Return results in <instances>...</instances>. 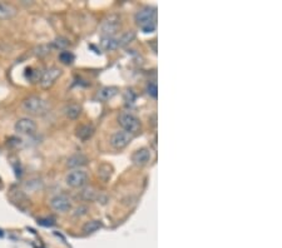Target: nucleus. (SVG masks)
<instances>
[{"label":"nucleus","instance_id":"3","mask_svg":"<svg viewBox=\"0 0 282 248\" xmlns=\"http://www.w3.org/2000/svg\"><path fill=\"white\" fill-rule=\"evenodd\" d=\"M87 179L88 176L84 170L76 169L68 173L67 177H65V183L69 187H73V188H79V187H83L87 183Z\"/></svg>","mask_w":282,"mask_h":248},{"label":"nucleus","instance_id":"10","mask_svg":"<svg viewBox=\"0 0 282 248\" xmlns=\"http://www.w3.org/2000/svg\"><path fill=\"white\" fill-rule=\"evenodd\" d=\"M151 151L147 150V148H142V150H138L134 152L133 156H132V161H133L134 164L138 165H145L147 164L149 161H151Z\"/></svg>","mask_w":282,"mask_h":248},{"label":"nucleus","instance_id":"19","mask_svg":"<svg viewBox=\"0 0 282 248\" xmlns=\"http://www.w3.org/2000/svg\"><path fill=\"white\" fill-rule=\"evenodd\" d=\"M59 59L64 64H72L74 62V54L70 53V52L64 51L59 54Z\"/></svg>","mask_w":282,"mask_h":248},{"label":"nucleus","instance_id":"23","mask_svg":"<svg viewBox=\"0 0 282 248\" xmlns=\"http://www.w3.org/2000/svg\"><path fill=\"white\" fill-rule=\"evenodd\" d=\"M147 90H148L149 95L153 96V98H157V84L156 83H149Z\"/></svg>","mask_w":282,"mask_h":248},{"label":"nucleus","instance_id":"12","mask_svg":"<svg viewBox=\"0 0 282 248\" xmlns=\"http://www.w3.org/2000/svg\"><path fill=\"white\" fill-rule=\"evenodd\" d=\"M16 14V9L10 4L0 3V19H9Z\"/></svg>","mask_w":282,"mask_h":248},{"label":"nucleus","instance_id":"9","mask_svg":"<svg viewBox=\"0 0 282 248\" xmlns=\"http://www.w3.org/2000/svg\"><path fill=\"white\" fill-rule=\"evenodd\" d=\"M118 28H120V19H118L117 16H109V18H108L107 20H104L103 24H102V34H103L104 37H112V35L117 32Z\"/></svg>","mask_w":282,"mask_h":248},{"label":"nucleus","instance_id":"17","mask_svg":"<svg viewBox=\"0 0 282 248\" xmlns=\"http://www.w3.org/2000/svg\"><path fill=\"white\" fill-rule=\"evenodd\" d=\"M101 227H102L101 220H90V222L85 223L84 227H83V231H84L85 233H93L96 232V231H98Z\"/></svg>","mask_w":282,"mask_h":248},{"label":"nucleus","instance_id":"22","mask_svg":"<svg viewBox=\"0 0 282 248\" xmlns=\"http://www.w3.org/2000/svg\"><path fill=\"white\" fill-rule=\"evenodd\" d=\"M124 101L127 102V103H134L135 102V94L133 90H127L126 93H124Z\"/></svg>","mask_w":282,"mask_h":248},{"label":"nucleus","instance_id":"1","mask_svg":"<svg viewBox=\"0 0 282 248\" xmlns=\"http://www.w3.org/2000/svg\"><path fill=\"white\" fill-rule=\"evenodd\" d=\"M156 8H145L135 14V21L145 33H152L156 30Z\"/></svg>","mask_w":282,"mask_h":248},{"label":"nucleus","instance_id":"6","mask_svg":"<svg viewBox=\"0 0 282 248\" xmlns=\"http://www.w3.org/2000/svg\"><path fill=\"white\" fill-rule=\"evenodd\" d=\"M132 140V134L128 133L126 131H120L115 132L110 138V144L113 148H117V150H122V148L127 147L129 144V142Z\"/></svg>","mask_w":282,"mask_h":248},{"label":"nucleus","instance_id":"7","mask_svg":"<svg viewBox=\"0 0 282 248\" xmlns=\"http://www.w3.org/2000/svg\"><path fill=\"white\" fill-rule=\"evenodd\" d=\"M51 206L54 211L60 212V213H65V212H68L69 209L72 208L70 200H69L67 195H63V194L55 195V197L52 198Z\"/></svg>","mask_w":282,"mask_h":248},{"label":"nucleus","instance_id":"13","mask_svg":"<svg viewBox=\"0 0 282 248\" xmlns=\"http://www.w3.org/2000/svg\"><path fill=\"white\" fill-rule=\"evenodd\" d=\"M87 163V157L83 156V154H74V156L69 157L67 161V165L70 168L81 167Z\"/></svg>","mask_w":282,"mask_h":248},{"label":"nucleus","instance_id":"21","mask_svg":"<svg viewBox=\"0 0 282 248\" xmlns=\"http://www.w3.org/2000/svg\"><path fill=\"white\" fill-rule=\"evenodd\" d=\"M68 45V41L63 38H59V39H55L53 43H52V46L55 49H64L65 46Z\"/></svg>","mask_w":282,"mask_h":248},{"label":"nucleus","instance_id":"16","mask_svg":"<svg viewBox=\"0 0 282 248\" xmlns=\"http://www.w3.org/2000/svg\"><path fill=\"white\" fill-rule=\"evenodd\" d=\"M93 132L94 129L92 126H82L78 129V132H77V136L81 138V139H88V138L92 136Z\"/></svg>","mask_w":282,"mask_h":248},{"label":"nucleus","instance_id":"5","mask_svg":"<svg viewBox=\"0 0 282 248\" xmlns=\"http://www.w3.org/2000/svg\"><path fill=\"white\" fill-rule=\"evenodd\" d=\"M15 132L23 136H32L37 132V124L34 120L29 119V118H21L15 123Z\"/></svg>","mask_w":282,"mask_h":248},{"label":"nucleus","instance_id":"11","mask_svg":"<svg viewBox=\"0 0 282 248\" xmlns=\"http://www.w3.org/2000/svg\"><path fill=\"white\" fill-rule=\"evenodd\" d=\"M117 92H118V89L115 87H106V88H103V89L99 90L98 95L97 96H98L99 101L107 102L117 94Z\"/></svg>","mask_w":282,"mask_h":248},{"label":"nucleus","instance_id":"20","mask_svg":"<svg viewBox=\"0 0 282 248\" xmlns=\"http://www.w3.org/2000/svg\"><path fill=\"white\" fill-rule=\"evenodd\" d=\"M134 37H135V34H134L133 32L126 33V34H123V35H122V37L120 38V39H118V45H120V46L126 45V44H128L129 41L133 40V39H134Z\"/></svg>","mask_w":282,"mask_h":248},{"label":"nucleus","instance_id":"2","mask_svg":"<svg viewBox=\"0 0 282 248\" xmlns=\"http://www.w3.org/2000/svg\"><path fill=\"white\" fill-rule=\"evenodd\" d=\"M23 109L29 114L41 115L48 110V104L39 96H29L23 102Z\"/></svg>","mask_w":282,"mask_h":248},{"label":"nucleus","instance_id":"14","mask_svg":"<svg viewBox=\"0 0 282 248\" xmlns=\"http://www.w3.org/2000/svg\"><path fill=\"white\" fill-rule=\"evenodd\" d=\"M64 114L70 119H76L81 114V107L77 106V104H69L64 108Z\"/></svg>","mask_w":282,"mask_h":248},{"label":"nucleus","instance_id":"18","mask_svg":"<svg viewBox=\"0 0 282 248\" xmlns=\"http://www.w3.org/2000/svg\"><path fill=\"white\" fill-rule=\"evenodd\" d=\"M40 187H41L40 179H30V181H28L26 183V188L30 192L37 191V189H39Z\"/></svg>","mask_w":282,"mask_h":248},{"label":"nucleus","instance_id":"4","mask_svg":"<svg viewBox=\"0 0 282 248\" xmlns=\"http://www.w3.org/2000/svg\"><path fill=\"white\" fill-rule=\"evenodd\" d=\"M120 123L124 131L128 133H135L139 129V120L132 113H122L120 115Z\"/></svg>","mask_w":282,"mask_h":248},{"label":"nucleus","instance_id":"15","mask_svg":"<svg viewBox=\"0 0 282 248\" xmlns=\"http://www.w3.org/2000/svg\"><path fill=\"white\" fill-rule=\"evenodd\" d=\"M102 46H103L106 51H113V49L118 48V39H114L113 37H104L102 39Z\"/></svg>","mask_w":282,"mask_h":248},{"label":"nucleus","instance_id":"8","mask_svg":"<svg viewBox=\"0 0 282 248\" xmlns=\"http://www.w3.org/2000/svg\"><path fill=\"white\" fill-rule=\"evenodd\" d=\"M60 74H62V70L58 68H51L48 69V70L44 71V73H41V77H40L41 87L44 88L51 87V85L53 84L58 78H59Z\"/></svg>","mask_w":282,"mask_h":248}]
</instances>
